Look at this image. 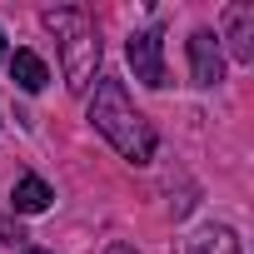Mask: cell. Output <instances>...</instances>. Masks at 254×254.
<instances>
[{
  "label": "cell",
  "instance_id": "cell-1",
  "mask_svg": "<svg viewBox=\"0 0 254 254\" xmlns=\"http://www.w3.org/2000/svg\"><path fill=\"white\" fill-rule=\"evenodd\" d=\"M90 120H95V130H100L125 160H130V165H150V160H155V130H150V120L130 105L125 80H115V75H100V80H95Z\"/></svg>",
  "mask_w": 254,
  "mask_h": 254
},
{
  "label": "cell",
  "instance_id": "cell-2",
  "mask_svg": "<svg viewBox=\"0 0 254 254\" xmlns=\"http://www.w3.org/2000/svg\"><path fill=\"white\" fill-rule=\"evenodd\" d=\"M40 20H45V30L60 40L65 85H70L75 95H85L90 80H95V70H100V40H95V25H90L85 10H75V5H55V10H45Z\"/></svg>",
  "mask_w": 254,
  "mask_h": 254
},
{
  "label": "cell",
  "instance_id": "cell-3",
  "mask_svg": "<svg viewBox=\"0 0 254 254\" xmlns=\"http://www.w3.org/2000/svg\"><path fill=\"white\" fill-rule=\"evenodd\" d=\"M125 55H130L140 85H150V90H165V85H170V75H165V40H160L155 25H150V30H135L130 45H125Z\"/></svg>",
  "mask_w": 254,
  "mask_h": 254
},
{
  "label": "cell",
  "instance_id": "cell-4",
  "mask_svg": "<svg viewBox=\"0 0 254 254\" xmlns=\"http://www.w3.org/2000/svg\"><path fill=\"white\" fill-rule=\"evenodd\" d=\"M190 75H194V85H219L224 80V55H219V40L209 35V30H194L190 35Z\"/></svg>",
  "mask_w": 254,
  "mask_h": 254
},
{
  "label": "cell",
  "instance_id": "cell-5",
  "mask_svg": "<svg viewBox=\"0 0 254 254\" xmlns=\"http://www.w3.org/2000/svg\"><path fill=\"white\" fill-rule=\"evenodd\" d=\"M224 30H229V55L239 65H254V5H229Z\"/></svg>",
  "mask_w": 254,
  "mask_h": 254
},
{
  "label": "cell",
  "instance_id": "cell-6",
  "mask_svg": "<svg viewBox=\"0 0 254 254\" xmlns=\"http://www.w3.org/2000/svg\"><path fill=\"white\" fill-rule=\"evenodd\" d=\"M50 185L40 180V175H20L15 180V190H10V204H15V214H45L50 209Z\"/></svg>",
  "mask_w": 254,
  "mask_h": 254
},
{
  "label": "cell",
  "instance_id": "cell-7",
  "mask_svg": "<svg viewBox=\"0 0 254 254\" xmlns=\"http://www.w3.org/2000/svg\"><path fill=\"white\" fill-rule=\"evenodd\" d=\"M10 80H15L25 95H40L45 80H50V70H45V60H40L35 50H15V60H10Z\"/></svg>",
  "mask_w": 254,
  "mask_h": 254
},
{
  "label": "cell",
  "instance_id": "cell-8",
  "mask_svg": "<svg viewBox=\"0 0 254 254\" xmlns=\"http://www.w3.org/2000/svg\"><path fill=\"white\" fill-rule=\"evenodd\" d=\"M190 254H244V249H239L234 229H224V224H209V229H199V234L190 239Z\"/></svg>",
  "mask_w": 254,
  "mask_h": 254
},
{
  "label": "cell",
  "instance_id": "cell-9",
  "mask_svg": "<svg viewBox=\"0 0 254 254\" xmlns=\"http://www.w3.org/2000/svg\"><path fill=\"white\" fill-rule=\"evenodd\" d=\"M105 254H135V249H130V244H110Z\"/></svg>",
  "mask_w": 254,
  "mask_h": 254
},
{
  "label": "cell",
  "instance_id": "cell-10",
  "mask_svg": "<svg viewBox=\"0 0 254 254\" xmlns=\"http://www.w3.org/2000/svg\"><path fill=\"white\" fill-rule=\"evenodd\" d=\"M0 60H5V35H0Z\"/></svg>",
  "mask_w": 254,
  "mask_h": 254
},
{
  "label": "cell",
  "instance_id": "cell-11",
  "mask_svg": "<svg viewBox=\"0 0 254 254\" xmlns=\"http://www.w3.org/2000/svg\"><path fill=\"white\" fill-rule=\"evenodd\" d=\"M25 254H50V249H25Z\"/></svg>",
  "mask_w": 254,
  "mask_h": 254
}]
</instances>
